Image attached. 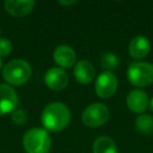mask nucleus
I'll return each instance as SVG.
<instances>
[{
  "label": "nucleus",
  "instance_id": "22",
  "mask_svg": "<svg viewBox=\"0 0 153 153\" xmlns=\"http://www.w3.org/2000/svg\"><path fill=\"white\" fill-rule=\"evenodd\" d=\"M0 33H1V30H0Z\"/></svg>",
  "mask_w": 153,
  "mask_h": 153
},
{
  "label": "nucleus",
  "instance_id": "21",
  "mask_svg": "<svg viewBox=\"0 0 153 153\" xmlns=\"http://www.w3.org/2000/svg\"><path fill=\"white\" fill-rule=\"evenodd\" d=\"M1 67H2V60L0 58V69H1Z\"/></svg>",
  "mask_w": 153,
  "mask_h": 153
},
{
  "label": "nucleus",
  "instance_id": "13",
  "mask_svg": "<svg viewBox=\"0 0 153 153\" xmlns=\"http://www.w3.org/2000/svg\"><path fill=\"white\" fill-rule=\"evenodd\" d=\"M151 44L144 36H136L129 44V53L134 59H143L150 53Z\"/></svg>",
  "mask_w": 153,
  "mask_h": 153
},
{
  "label": "nucleus",
  "instance_id": "16",
  "mask_svg": "<svg viewBox=\"0 0 153 153\" xmlns=\"http://www.w3.org/2000/svg\"><path fill=\"white\" fill-rule=\"evenodd\" d=\"M101 63H102L103 67L106 68V69H115L119 66L120 60L114 53H106L102 56Z\"/></svg>",
  "mask_w": 153,
  "mask_h": 153
},
{
  "label": "nucleus",
  "instance_id": "3",
  "mask_svg": "<svg viewBox=\"0 0 153 153\" xmlns=\"http://www.w3.org/2000/svg\"><path fill=\"white\" fill-rule=\"evenodd\" d=\"M32 74L30 65L21 59L12 60L3 68V78L12 85H22Z\"/></svg>",
  "mask_w": 153,
  "mask_h": 153
},
{
  "label": "nucleus",
  "instance_id": "4",
  "mask_svg": "<svg viewBox=\"0 0 153 153\" xmlns=\"http://www.w3.org/2000/svg\"><path fill=\"white\" fill-rule=\"evenodd\" d=\"M129 82L137 87H146L153 83V64L148 62H134L127 71Z\"/></svg>",
  "mask_w": 153,
  "mask_h": 153
},
{
  "label": "nucleus",
  "instance_id": "12",
  "mask_svg": "<svg viewBox=\"0 0 153 153\" xmlns=\"http://www.w3.org/2000/svg\"><path fill=\"white\" fill-rule=\"evenodd\" d=\"M74 76L80 84H89L94 78V68L89 61L82 60L76 64L74 69Z\"/></svg>",
  "mask_w": 153,
  "mask_h": 153
},
{
  "label": "nucleus",
  "instance_id": "18",
  "mask_svg": "<svg viewBox=\"0 0 153 153\" xmlns=\"http://www.w3.org/2000/svg\"><path fill=\"white\" fill-rule=\"evenodd\" d=\"M12 43L9 39L7 38H1L0 39V58L9 56L12 51Z\"/></svg>",
  "mask_w": 153,
  "mask_h": 153
},
{
  "label": "nucleus",
  "instance_id": "7",
  "mask_svg": "<svg viewBox=\"0 0 153 153\" xmlns=\"http://www.w3.org/2000/svg\"><path fill=\"white\" fill-rule=\"evenodd\" d=\"M18 96L10 85L0 84V115L7 114L16 109L18 105Z\"/></svg>",
  "mask_w": 153,
  "mask_h": 153
},
{
  "label": "nucleus",
  "instance_id": "9",
  "mask_svg": "<svg viewBox=\"0 0 153 153\" xmlns=\"http://www.w3.org/2000/svg\"><path fill=\"white\" fill-rule=\"evenodd\" d=\"M35 4L33 0H7L4 9L14 17H24L33 11Z\"/></svg>",
  "mask_w": 153,
  "mask_h": 153
},
{
  "label": "nucleus",
  "instance_id": "6",
  "mask_svg": "<svg viewBox=\"0 0 153 153\" xmlns=\"http://www.w3.org/2000/svg\"><path fill=\"white\" fill-rule=\"evenodd\" d=\"M117 79L111 71H104L96 81V92L100 98L108 99L114 94L117 89Z\"/></svg>",
  "mask_w": 153,
  "mask_h": 153
},
{
  "label": "nucleus",
  "instance_id": "5",
  "mask_svg": "<svg viewBox=\"0 0 153 153\" xmlns=\"http://www.w3.org/2000/svg\"><path fill=\"white\" fill-rule=\"evenodd\" d=\"M110 113L107 106L102 103H94L88 106L82 113V122L88 127H99L109 120Z\"/></svg>",
  "mask_w": 153,
  "mask_h": 153
},
{
  "label": "nucleus",
  "instance_id": "15",
  "mask_svg": "<svg viewBox=\"0 0 153 153\" xmlns=\"http://www.w3.org/2000/svg\"><path fill=\"white\" fill-rule=\"evenodd\" d=\"M135 127L142 134H150L153 131V117L150 114H142L135 120Z\"/></svg>",
  "mask_w": 153,
  "mask_h": 153
},
{
  "label": "nucleus",
  "instance_id": "10",
  "mask_svg": "<svg viewBox=\"0 0 153 153\" xmlns=\"http://www.w3.org/2000/svg\"><path fill=\"white\" fill-rule=\"evenodd\" d=\"M127 106L132 112L142 113L147 109L149 104V98L143 90L135 89L129 92L127 96Z\"/></svg>",
  "mask_w": 153,
  "mask_h": 153
},
{
  "label": "nucleus",
  "instance_id": "14",
  "mask_svg": "<svg viewBox=\"0 0 153 153\" xmlns=\"http://www.w3.org/2000/svg\"><path fill=\"white\" fill-rule=\"evenodd\" d=\"M94 153H117V148L114 140L108 136H100L94 143Z\"/></svg>",
  "mask_w": 153,
  "mask_h": 153
},
{
  "label": "nucleus",
  "instance_id": "17",
  "mask_svg": "<svg viewBox=\"0 0 153 153\" xmlns=\"http://www.w3.org/2000/svg\"><path fill=\"white\" fill-rule=\"evenodd\" d=\"M12 120L13 122L18 126L24 125L27 121V114L24 110L22 109H16L13 111V114H12Z\"/></svg>",
  "mask_w": 153,
  "mask_h": 153
},
{
  "label": "nucleus",
  "instance_id": "1",
  "mask_svg": "<svg viewBox=\"0 0 153 153\" xmlns=\"http://www.w3.org/2000/svg\"><path fill=\"white\" fill-rule=\"evenodd\" d=\"M70 122V111L65 104L53 102L48 104L41 114V123L46 130L61 131Z\"/></svg>",
  "mask_w": 153,
  "mask_h": 153
},
{
  "label": "nucleus",
  "instance_id": "20",
  "mask_svg": "<svg viewBox=\"0 0 153 153\" xmlns=\"http://www.w3.org/2000/svg\"><path fill=\"white\" fill-rule=\"evenodd\" d=\"M148 107L151 111H153V98L151 100H149V104H148Z\"/></svg>",
  "mask_w": 153,
  "mask_h": 153
},
{
  "label": "nucleus",
  "instance_id": "11",
  "mask_svg": "<svg viewBox=\"0 0 153 153\" xmlns=\"http://www.w3.org/2000/svg\"><path fill=\"white\" fill-rule=\"evenodd\" d=\"M76 56L74 51L68 45H60L53 51V60L63 68L72 67L76 63Z\"/></svg>",
  "mask_w": 153,
  "mask_h": 153
},
{
  "label": "nucleus",
  "instance_id": "2",
  "mask_svg": "<svg viewBox=\"0 0 153 153\" xmlns=\"http://www.w3.org/2000/svg\"><path fill=\"white\" fill-rule=\"evenodd\" d=\"M23 147L27 153H48L51 147V138L46 130L33 128L24 134Z\"/></svg>",
  "mask_w": 153,
  "mask_h": 153
},
{
  "label": "nucleus",
  "instance_id": "8",
  "mask_svg": "<svg viewBox=\"0 0 153 153\" xmlns=\"http://www.w3.org/2000/svg\"><path fill=\"white\" fill-rule=\"evenodd\" d=\"M44 80L48 88L55 90V91H60V90L64 89L69 81L67 74L59 67H53L47 70Z\"/></svg>",
  "mask_w": 153,
  "mask_h": 153
},
{
  "label": "nucleus",
  "instance_id": "19",
  "mask_svg": "<svg viewBox=\"0 0 153 153\" xmlns=\"http://www.w3.org/2000/svg\"><path fill=\"white\" fill-rule=\"evenodd\" d=\"M60 4H63V5H72V4H76V1H59Z\"/></svg>",
  "mask_w": 153,
  "mask_h": 153
}]
</instances>
